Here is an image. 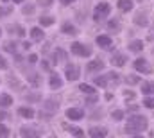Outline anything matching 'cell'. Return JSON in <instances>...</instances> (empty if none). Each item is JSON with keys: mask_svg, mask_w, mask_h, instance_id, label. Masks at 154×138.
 <instances>
[{"mask_svg": "<svg viewBox=\"0 0 154 138\" xmlns=\"http://www.w3.org/2000/svg\"><path fill=\"white\" fill-rule=\"evenodd\" d=\"M4 2H5V0H4Z\"/></svg>", "mask_w": 154, "mask_h": 138, "instance_id": "cell-46", "label": "cell"}, {"mask_svg": "<svg viewBox=\"0 0 154 138\" xmlns=\"http://www.w3.org/2000/svg\"><path fill=\"white\" fill-rule=\"evenodd\" d=\"M102 68H104V63H102L100 59L90 61V63L86 65V70H88V72H97V70H102Z\"/></svg>", "mask_w": 154, "mask_h": 138, "instance_id": "cell-7", "label": "cell"}, {"mask_svg": "<svg viewBox=\"0 0 154 138\" xmlns=\"http://www.w3.org/2000/svg\"><path fill=\"white\" fill-rule=\"evenodd\" d=\"M13 13V7H0V16H5V14H11Z\"/></svg>", "mask_w": 154, "mask_h": 138, "instance_id": "cell-29", "label": "cell"}, {"mask_svg": "<svg viewBox=\"0 0 154 138\" xmlns=\"http://www.w3.org/2000/svg\"><path fill=\"white\" fill-rule=\"evenodd\" d=\"M111 65L113 67H124L125 65V56L124 54H113V58H111Z\"/></svg>", "mask_w": 154, "mask_h": 138, "instance_id": "cell-8", "label": "cell"}, {"mask_svg": "<svg viewBox=\"0 0 154 138\" xmlns=\"http://www.w3.org/2000/svg\"><path fill=\"white\" fill-rule=\"evenodd\" d=\"M143 106H145V108H151V109H152V108H154V99H152V97L145 99V101H143Z\"/></svg>", "mask_w": 154, "mask_h": 138, "instance_id": "cell-31", "label": "cell"}, {"mask_svg": "<svg viewBox=\"0 0 154 138\" xmlns=\"http://www.w3.org/2000/svg\"><path fill=\"white\" fill-rule=\"evenodd\" d=\"M127 83L134 84V83H138V77H136V75H131V77H127Z\"/></svg>", "mask_w": 154, "mask_h": 138, "instance_id": "cell-35", "label": "cell"}, {"mask_svg": "<svg viewBox=\"0 0 154 138\" xmlns=\"http://www.w3.org/2000/svg\"><path fill=\"white\" fill-rule=\"evenodd\" d=\"M149 122L145 117H140V115H134V117H129L127 124H125V133L127 135H136V133H143L147 129Z\"/></svg>", "mask_w": 154, "mask_h": 138, "instance_id": "cell-1", "label": "cell"}, {"mask_svg": "<svg viewBox=\"0 0 154 138\" xmlns=\"http://www.w3.org/2000/svg\"><path fill=\"white\" fill-rule=\"evenodd\" d=\"M109 27H111V29H118V24H116V22H109Z\"/></svg>", "mask_w": 154, "mask_h": 138, "instance_id": "cell-39", "label": "cell"}, {"mask_svg": "<svg viewBox=\"0 0 154 138\" xmlns=\"http://www.w3.org/2000/svg\"><path fill=\"white\" fill-rule=\"evenodd\" d=\"M72 2H75V0H61L63 5H68V4H72Z\"/></svg>", "mask_w": 154, "mask_h": 138, "instance_id": "cell-41", "label": "cell"}, {"mask_svg": "<svg viewBox=\"0 0 154 138\" xmlns=\"http://www.w3.org/2000/svg\"><path fill=\"white\" fill-rule=\"evenodd\" d=\"M111 118L116 120V122H118V120H122V118H124V111H120V109L113 111V113H111Z\"/></svg>", "mask_w": 154, "mask_h": 138, "instance_id": "cell-25", "label": "cell"}, {"mask_svg": "<svg viewBox=\"0 0 154 138\" xmlns=\"http://www.w3.org/2000/svg\"><path fill=\"white\" fill-rule=\"evenodd\" d=\"M11 102H13L11 95H5V93H2V95H0V106H2V108H7V106H11Z\"/></svg>", "mask_w": 154, "mask_h": 138, "instance_id": "cell-18", "label": "cell"}, {"mask_svg": "<svg viewBox=\"0 0 154 138\" xmlns=\"http://www.w3.org/2000/svg\"><path fill=\"white\" fill-rule=\"evenodd\" d=\"M86 102H88V104H93V102H95V93H93V97H90Z\"/></svg>", "mask_w": 154, "mask_h": 138, "instance_id": "cell-42", "label": "cell"}, {"mask_svg": "<svg viewBox=\"0 0 154 138\" xmlns=\"http://www.w3.org/2000/svg\"><path fill=\"white\" fill-rule=\"evenodd\" d=\"M65 74H66V79H68V81H77V79H79V75H81L77 65H68L66 70H65Z\"/></svg>", "mask_w": 154, "mask_h": 138, "instance_id": "cell-4", "label": "cell"}, {"mask_svg": "<svg viewBox=\"0 0 154 138\" xmlns=\"http://www.w3.org/2000/svg\"><path fill=\"white\" fill-rule=\"evenodd\" d=\"M0 68H7V61L0 56Z\"/></svg>", "mask_w": 154, "mask_h": 138, "instance_id": "cell-37", "label": "cell"}, {"mask_svg": "<svg viewBox=\"0 0 154 138\" xmlns=\"http://www.w3.org/2000/svg\"><path fill=\"white\" fill-rule=\"evenodd\" d=\"M68 131L74 135V136H84V133H82V129H79V127H68Z\"/></svg>", "mask_w": 154, "mask_h": 138, "instance_id": "cell-26", "label": "cell"}, {"mask_svg": "<svg viewBox=\"0 0 154 138\" xmlns=\"http://www.w3.org/2000/svg\"><path fill=\"white\" fill-rule=\"evenodd\" d=\"M5 117H7V113H0V120H4Z\"/></svg>", "mask_w": 154, "mask_h": 138, "instance_id": "cell-43", "label": "cell"}, {"mask_svg": "<svg viewBox=\"0 0 154 138\" xmlns=\"http://www.w3.org/2000/svg\"><path fill=\"white\" fill-rule=\"evenodd\" d=\"M79 90L82 92V93H90V95H93L95 93V88H91L90 84H86V83H82L81 86H79Z\"/></svg>", "mask_w": 154, "mask_h": 138, "instance_id": "cell-20", "label": "cell"}, {"mask_svg": "<svg viewBox=\"0 0 154 138\" xmlns=\"http://www.w3.org/2000/svg\"><path fill=\"white\" fill-rule=\"evenodd\" d=\"M14 31H16V34H18V36H23V34H25V31H23L20 25H16V27H11V33H14Z\"/></svg>", "mask_w": 154, "mask_h": 138, "instance_id": "cell-30", "label": "cell"}, {"mask_svg": "<svg viewBox=\"0 0 154 138\" xmlns=\"http://www.w3.org/2000/svg\"><path fill=\"white\" fill-rule=\"evenodd\" d=\"M134 24L140 25V27H145V25H147V16H145L143 13H138V14L134 16Z\"/></svg>", "mask_w": 154, "mask_h": 138, "instance_id": "cell-16", "label": "cell"}, {"mask_svg": "<svg viewBox=\"0 0 154 138\" xmlns=\"http://www.w3.org/2000/svg\"><path fill=\"white\" fill-rule=\"evenodd\" d=\"M116 5H118V9L124 11V13H129V11L133 9V2H131V0H118Z\"/></svg>", "mask_w": 154, "mask_h": 138, "instance_id": "cell-10", "label": "cell"}, {"mask_svg": "<svg viewBox=\"0 0 154 138\" xmlns=\"http://www.w3.org/2000/svg\"><path fill=\"white\" fill-rule=\"evenodd\" d=\"M97 45H100L102 49H109L113 43H111V38L109 36H99L97 38Z\"/></svg>", "mask_w": 154, "mask_h": 138, "instance_id": "cell-11", "label": "cell"}, {"mask_svg": "<svg viewBox=\"0 0 154 138\" xmlns=\"http://www.w3.org/2000/svg\"><path fill=\"white\" fill-rule=\"evenodd\" d=\"M32 11H34V7H32V5H25V7H23V13H25V14H31Z\"/></svg>", "mask_w": 154, "mask_h": 138, "instance_id": "cell-34", "label": "cell"}, {"mask_svg": "<svg viewBox=\"0 0 154 138\" xmlns=\"http://www.w3.org/2000/svg\"><path fill=\"white\" fill-rule=\"evenodd\" d=\"M72 54H75V56H82V58H88V56H91V49L88 47V45H82V43H72Z\"/></svg>", "mask_w": 154, "mask_h": 138, "instance_id": "cell-3", "label": "cell"}, {"mask_svg": "<svg viewBox=\"0 0 154 138\" xmlns=\"http://www.w3.org/2000/svg\"><path fill=\"white\" fill-rule=\"evenodd\" d=\"M65 58H66V54H65V52H63L61 49H57V50L54 52V61H56V63H59V61H63Z\"/></svg>", "mask_w": 154, "mask_h": 138, "instance_id": "cell-21", "label": "cell"}, {"mask_svg": "<svg viewBox=\"0 0 154 138\" xmlns=\"http://www.w3.org/2000/svg\"><path fill=\"white\" fill-rule=\"evenodd\" d=\"M18 115H22L23 118H32L34 117V109L32 108H20L18 109Z\"/></svg>", "mask_w": 154, "mask_h": 138, "instance_id": "cell-15", "label": "cell"}, {"mask_svg": "<svg viewBox=\"0 0 154 138\" xmlns=\"http://www.w3.org/2000/svg\"><path fill=\"white\" fill-rule=\"evenodd\" d=\"M106 135H108V131H106V129H102V127H91V129H90V136H91V138L106 136Z\"/></svg>", "mask_w": 154, "mask_h": 138, "instance_id": "cell-12", "label": "cell"}, {"mask_svg": "<svg viewBox=\"0 0 154 138\" xmlns=\"http://www.w3.org/2000/svg\"><path fill=\"white\" fill-rule=\"evenodd\" d=\"M5 50H7V52H16V45L9 41V43H5Z\"/></svg>", "mask_w": 154, "mask_h": 138, "instance_id": "cell-32", "label": "cell"}, {"mask_svg": "<svg viewBox=\"0 0 154 138\" xmlns=\"http://www.w3.org/2000/svg\"><path fill=\"white\" fill-rule=\"evenodd\" d=\"M43 36L45 34H43V31H41L39 27H32V29H31V38H32L34 41H41Z\"/></svg>", "mask_w": 154, "mask_h": 138, "instance_id": "cell-13", "label": "cell"}, {"mask_svg": "<svg viewBox=\"0 0 154 138\" xmlns=\"http://www.w3.org/2000/svg\"><path fill=\"white\" fill-rule=\"evenodd\" d=\"M125 97H127V99H133V97H134V93H133V92H125Z\"/></svg>", "mask_w": 154, "mask_h": 138, "instance_id": "cell-40", "label": "cell"}, {"mask_svg": "<svg viewBox=\"0 0 154 138\" xmlns=\"http://www.w3.org/2000/svg\"><path fill=\"white\" fill-rule=\"evenodd\" d=\"M134 68L138 70V72H142V74H147L151 70V67H149V63L145 59H136L134 61Z\"/></svg>", "mask_w": 154, "mask_h": 138, "instance_id": "cell-6", "label": "cell"}, {"mask_svg": "<svg viewBox=\"0 0 154 138\" xmlns=\"http://www.w3.org/2000/svg\"><path fill=\"white\" fill-rule=\"evenodd\" d=\"M14 2H23V0H14Z\"/></svg>", "mask_w": 154, "mask_h": 138, "instance_id": "cell-44", "label": "cell"}, {"mask_svg": "<svg viewBox=\"0 0 154 138\" xmlns=\"http://www.w3.org/2000/svg\"><path fill=\"white\" fill-rule=\"evenodd\" d=\"M66 117H68L70 120H81V118L84 117V113H82V109H77V108H70V109L66 111Z\"/></svg>", "mask_w": 154, "mask_h": 138, "instance_id": "cell-5", "label": "cell"}, {"mask_svg": "<svg viewBox=\"0 0 154 138\" xmlns=\"http://www.w3.org/2000/svg\"><path fill=\"white\" fill-rule=\"evenodd\" d=\"M61 86H63L61 77H59L57 74H52V75H50V88H52V90H57V88H61Z\"/></svg>", "mask_w": 154, "mask_h": 138, "instance_id": "cell-9", "label": "cell"}, {"mask_svg": "<svg viewBox=\"0 0 154 138\" xmlns=\"http://www.w3.org/2000/svg\"><path fill=\"white\" fill-rule=\"evenodd\" d=\"M142 92H143L145 95L154 93V83H143V84H142Z\"/></svg>", "mask_w": 154, "mask_h": 138, "instance_id": "cell-17", "label": "cell"}, {"mask_svg": "<svg viewBox=\"0 0 154 138\" xmlns=\"http://www.w3.org/2000/svg\"><path fill=\"white\" fill-rule=\"evenodd\" d=\"M57 108H59V102H56V101H47L45 102V109H50V113L56 111Z\"/></svg>", "mask_w": 154, "mask_h": 138, "instance_id": "cell-22", "label": "cell"}, {"mask_svg": "<svg viewBox=\"0 0 154 138\" xmlns=\"http://www.w3.org/2000/svg\"><path fill=\"white\" fill-rule=\"evenodd\" d=\"M29 81H31V83H32L34 86H38V84H39V77H38V74H31V75H29Z\"/></svg>", "mask_w": 154, "mask_h": 138, "instance_id": "cell-28", "label": "cell"}, {"mask_svg": "<svg viewBox=\"0 0 154 138\" xmlns=\"http://www.w3.org/2000/svg\"><path fill=\"white\" fill-rule=\"evenodd\" d=\"M0 136H9V129L5 127V126H0Z\"/></svg>", "mask_w": 154, "mask_h": 138, "instance_id": "cell-33", "label": "cell"}, {"mask_svg": "<svg viewBox=\"0 0 154 138\" xmlns=\"http://www.w3.org/2000/svg\"><path fill=\"white\" fill-rule=\"evenodd\" d=\"M109 13H111V5H109L108 2H100V4H97V7H95L93 18H95L97 22H100V20H104L106 16H109Z\"/></svg>", "mask_w": 154, "mask_h": 138, "instance_id": "cell-2", "label": "cell"}, {"mask_svg": "<svg viewBox=\"0 0 154 138\" xmlns=\"http://www.w3.org/2000/svg\"><path fill=\"white\" fill-rule=\"evenodd\" d=\"M39 4H41V5H50L52 0H39Z\"/></svg>", "mask_w": 154, "mask_h": 138, "instance_id": "cell-38", "label": "cell"}, {"mask_svg": "<svg viewBox=\"0 0 154 138\" xmlns=\"http://www.w3.org/2000/svg\"><path fill=\"white\" fill-rule=\"evenodd\" d=\"M36 61H38V56L36 54H31L29 56V63H36Z\"/></svg>", "mask_w": 154, "mask_h": 138, "instance_id": "cell-36", "label": "cell"}, {"mask_svg": "<svg viewBox=\"0 0 154 138\" xmlns=\"http://www.w3.org/2000/svg\"><path fill=\"white\" fill-rule=\"evenodd\" d=\"M39 24H41L43 27L52 25V24H54V18H50V16H41V18H39Z\"/></svg>", "mask_w": 154, "mask_h": 138, "instance_id": "cell-24", "label": "cell"}, {"mask_svg": "<svg viewBox=\"0 0 154 138\" xmlns=\"http://www.w3.org/2000/svg\"><path fill=\"white\" fill-rule=\"evenodd\" d=\"M95 84L100 88H106V77H95Z\"/></svg>", "mask_w": 154, "mask_h": 138, "instance_id": "cell-27", "label": "cell"}, {"mask_svg": "<svg viewBox=\"0 0 154 138\" xmlns=\"http://www.w3.org/2000/svg\"><path fill=\"white\" fill-rule=\"evenodd\" d=\"M129 50H133V52H140V50H143V41H140V39L131 41V43H129Z\"/></svg>", "mask_w": 154, "mask_h": 138, "instance_id": "cell-14", "label": "cell"}, {"mask_svg": "<svg viewBox=\"0 0 154 138\" xmlns=\"http://www.w3.org/2000/svg\"><path fill=\"white\" fill-rule=\"evenodd\" d=\"M20 135L22 136H39V133H36L34 129H29V127H22V131H20Z\"/></svg>", "mask_w": 154, "mask_h": 138, "instance_id": "cell-19", "label": "cell"}, {"mask_svg": "<svg viewBox=\"0 0 154 138\" xmlns=\"http://www.w3.org/2000/svg\"><path fill=\"white\" fill-rule=\"evenodd\" d=\"M63 33H65V34H77L75 27L70 25V24H65V25H63Z\"/></svg>", "mask_w": 154, "mask_h": 138, "instance_id": "cell-23", "label": "cell"}, {"mask_svg": "<svg viewBox=\"0 0 154 138\" xmlns=\"http://www.w3.org/2000/svg\"><path fill=\"white\" fill-rule=\"evenodd\" d=\"M0 34H2V31H0Z\"/></svg>", "mask_w": 154, "mask_h": 138, "instance_id": "cell-45", "label": "cell"}]
</instances>
